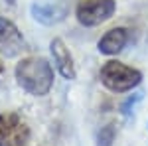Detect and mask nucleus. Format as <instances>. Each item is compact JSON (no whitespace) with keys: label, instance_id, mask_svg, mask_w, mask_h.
<instances>
[{"label":"nucleus","instance_id":"obj_1","mask_svg":"<svg viewBox=\"0 0 148 146\" xmlns=\"http://www.w3.org/2000/svg\"><path fill=\"white\" fill-rule=\"evenodd\" d=\"M16 81L26 93L34 97H44L53 85V67L44 57H24L16 65Z\"/></svg>","mask_w":148,"mask_h":146},{"label":"nucleus","instance_id":"obj_2","mask_svg":"<svg viewBox=\"0 0 148 146\" xmlns=\"http://www.w3.org/2000/svg\"><path fill=\"white\" fill-rule=\"evenodd\" d=\"M142 79L138 69L125 65L121 61H107L101 67V83L114 93H126L134 89Z\"/></svg>","mask_w":148,"mask_h":146},{"label":"nucleus","instance_id":"obj_3","mask_svg":"<svg viewBox=\"0 0 148 146\" xmlns=\"http://www.w3.org/2000/svg\"><path fill=\"white\" fill-rule=\"evenodd\" d=\"M30 128L18 112H0V146H26Z\"/></svg>","mask_w":148,"mask_h":146},{"label":"nucleus","instance_id":"obj_4","mask_svg":"<svg viewBox=\"0 0 148 146\" xmlns=\"http://www.w3.org/2000/svg\"><path fill=\"white\" fill-rule=\"evenodd\" d=\"M116 10L114 0H83L77 6V20L83 26H99L107 22Z\"/></svg>","mask_w":148,"mask_h":146},{"label":"nucleus","instance_id":"obj_5","mask_svg":"<svg viewBox=\"0 0 148 146\" xmlns=\"http://www.w3.org/2000/svg\"><path fill=\"white\" fill-rule=\"evenodd\" d=\"M26 49V42H24L20 30L8 20L0 16V53L6 57H14L22 53Z\"/></svg>","mask_w":148,"mask_h":146},{"label":"nucleus","instance_id":"obj_6","mask_svg":"<svg viewBox=\"0 0 148 146\" xmlns=\"http://www.w3.org/2000/svg\"><path fill=\"white\" fill-rule=\"evenodd\" d=\"M67 4L63 0H57V2H34L32 4V16L34 20L51 26V24L61 22L65 16H67Z\"/></svg>","mask_w":148,"mask_h":146},{"label":"nucleus","instance_id":"obj_7","mask_svg":"<svg viewBox=\"0 0 148 146\" xmlns=\"http://www.w3.org/2000/svg\"><path fill=\"white\" fill-rule=\"evenodd\" d=\"M49 49H51V56H53L57 71L65 79H75V75H77V73H75V63H73V57L69 53L67 45L63 44V40H59V38L51 40Z\"/></svg>","mask_w":148,"mask_h":146},{"label":"nucleus","instance_id":"obj_8","mask_svg":"<svg viewBox=\"0 0 148 146\" xmlns=\"http://www.w3.org/2000/svg\"><path fill=\"white\" fill-rule=\"evenodd\" d=\"M128 42V32L125 28H113L99 40V51L105 56H114L119 53Z\"/></svg>","mask_w":148,"mask_h":146},{"label":"nucleus","instance_id":"obj_9","mask_svg":"<svg viewBox=\"0 0 148 146\" xmlns=\"http://www.w3.org/2000/svg\"><path fill=\"white\" fill-rule=\"evenodd\" d=\"M2 75H4V63H2V59H0V81H2Z\"/></svg>","mask_w":148,"mask_h":146}]
</instances>
